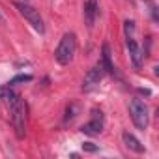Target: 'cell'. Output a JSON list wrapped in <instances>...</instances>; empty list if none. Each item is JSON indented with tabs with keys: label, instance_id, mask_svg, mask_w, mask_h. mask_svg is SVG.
I'll list each match as a JSON object with an SVG mask.
<instances>
[{
	"label": "cell",
	"instance_id": "3957f363",
	"mask_svg": "<svg viewBox=\"0 0 159 159\" xmlns=\"http://www.w3.org/2000/svg\"><path fill=\"white\" fill-rule=\"evenodd\" d=\"M124 34H125V45H127V49H129L133 67H135V69H140L144 54H142L140 47L137 45V39H135V23H133V21H125V23H124Z\"/></svg>",
	"mask_w": 159,
	"mask_h": 159
},
{
	"label": "cell",
	"instance_id": "6da1fadb",
	"mask_svg": "<svg viewBox=\"0 0 159 159\" xmlns=\"http://www.w3.org/2000/svg\"><path fill=\"white\" fill-rule=\"evenodd\" d=\"M0 98L6 99L10 105V114H11V124L15 129V135L19 139H25L26 135V103L21 99L17 92L11 90V86L0 88Z\"/></svg>",
	"mask_w": 159,
	"mask_h": 159
},
{
	"label": "cell",
	"instance_id": "52a82bcc",
	"mask_svg": "<svg viewBox=\"0 0 159 159\" xmlns=\"http://www.w3.org/2000/svg\"><path fill=\"white\" fill-rule=\"evenodd\" d=\"M101 129H103V114H101V111L94 109V111H92V120L86 122V124L81 127V131H83L84 135L96 137V135L101 133Z\"/></svg>",
	"mask_w": 159,
	"mask_h": 159
},
{
	"label": "cell",
	"instance_id": "4fadbf2b",
	"mask_svg": "<svg viewBox=\"0 0 159 159\" xmlns=\"http://www.w3.org/2000/svg\"><path fill=\"white\" fill-rule=\"evenodd\" d=\"M83 150L84 152H98V146H94L92 142H84L83 144Z\"/></svg>",
	"mask_w": 159,
	"mask_h": 159
},
{
	"label": "cell",
	"instance_id": "7a4b0ae2",
	"mask_svg": "<svg viewBox=\"0 0 159 159\" xmlns=\"http://www.w3.org/2000/svg\"><path fill=\"white\" fill-rule=\"evenodd\" d=\"M75 49H77V39H75V34L73 32H66L54 51V60L60 64V66H67L71 60H73V54H75Z\"/></svg>",
	"mask_w": 159,
	"mask_h": 159
},
{
	"label": "cell",
	"instance_id": "277c9868",
	"mask_svg": "<svg viewBox=\"0 0 159 159\" xmlns=\"http://www.w3.org/2000/svg\"><path fill=\"white\" fill-rule=\"evenodd\" d=\"M15 8L19 10V13L28 21V25H30L38 34H45V23H43V19H41V15H39V11H38L36 8H32V6L26 4V2H15Z\"/></svg>",
	"mask_w": 159,
	"mask_h": 159
},
{
	"label": "cell",
	"instance_id": "ba28073f",
	"mask_svg": "<svg viewBox=\"0 0 159 159\" xmlns=\"http://www.w3.org/2000/svg\"><path fill=\"white\" fill-rule=\"evenodd\" d=\"M84 23L88 28L94 26L96 19H98V13H99V4H98V0H86L84 2Z\"/></svg>",
	"mask_w": 159,
	"mask_h": 159
},
{
	"label": "cell",
	"instance_id": "8992f818",
	"mask_svg": "<svg viewBox=\"0 0 159 159\" xmlns=\"http://www.w3.org/2000/svg\"><path fill=\"white\" fill-rule=\"evenodd\" d=\"M105 75V67L101 62H98L92 69H88V73L84 75L83 79V92H92L99 83H101V79Z\"/></svg>",
	"mask_w": 159,
	"mask_h": 159
},
{
	"label": "cell",
	"instance_id": "9c48e42d",
	"mask_svg": "<svg viewBox=\"0 0 159 159\" xmlns=\"http://www.w3.org/2000/svg\"><path fill=\"white\" fill-rule=\"evenodd\" d=\"M122 139H124V144H125L131 152H135V153H142V152H144V146L140 144V140H139L135 135H131L129 131H124V133H122Z\"/></svg>",
	"mask_w": 159,
	"mask_h": 159
},
{
	"label": "cell",
	"instance_id": "7c38bea8",
	"mask_svg": "<svg viewBox=\"0 0 159 159\" xmlns=\"http://www.w3.org/2000/svg\"><path fill=\"white\" fill-rule=\"evenodd\" d=\"M75 111H77V105H75V103H71V105H67V109H66V116H64V122H67V120H71V118L75 116Z\"/></svg>",
	"mask_w": 159,
	"mask_h": 159
},
{
	"label": "cell",
	"instance_id": "30bf717a",
	"mask_svg": "<svg viewBox=\"0 0 159 159\" xmlns=\"http://www.w3.org/2000/svg\"><path fill=\"white\" fill-rule=\"evenodd\" d=\"M101 64H103L107 73L116 75V67L112 66V60H111V47H109V43H103V47H101Z\"/></svg>",
	"mask_w": 159,
	"mask_h": 159
},
{
	"label": "cell",
	"instance_id": "5bb4252c",
	"mask_svg": "<svg viewBox=\"0 0 159 159\" xmlns=\"http://www.w3.org/2000/svg\"><path fill=\"white\" fill-rule=\"evenodd\" d=\"M0 23H4V19H2V15H0Z\"/></svg>",
	"mask_w": 159,
	"mask_h": 159
},
{
	"label": "cell",
	"instance_id": "5b68a950",
	"mask_svg": "<svg viewBox=\"0 0 159 159\" xmlns=\"http://www.w3.org/2000/svg\"><path fill=\"white\" fill-rule=\"evenodd\" d=\"M129 114H131L133 124L140 131H144L148 127V107L144 105L142 99H139V98H133L131 99V103H129Z\"/></svg>",
	"mask_w": 159,
	"mask_h": 159
},
{
	"label": "cell",
	"instance_id": "8fae6325",
	"mask_svg": "<svg viewBox=\"0 0 159 159\" xmlns=\"http://www.w3.org/2000/svg\"><path fill=\"white\" fill-rule=\"evenodd\" d=\"M30 81H32V75H17V77H13L11 81L8 83V86H15L19 83H30Z\"/></svg>",
	"mask_w": 159,
	"mask_h": 159
}]
</instances>
